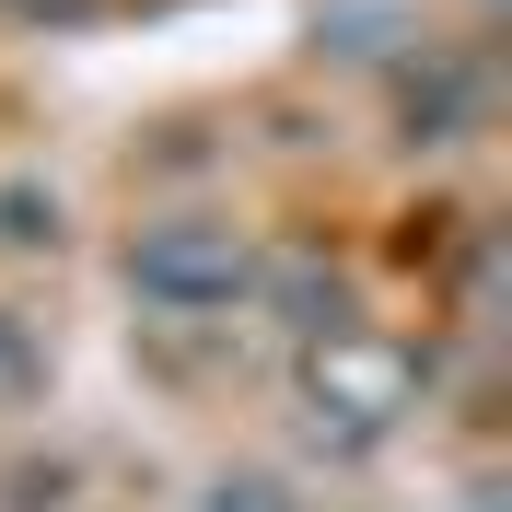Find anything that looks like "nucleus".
<instances>
[{"instance_id":"f257e3e1","label":"nucleus","mask_w":512,"mask_h":512,"mask_svg":"<svg viewBox=\"0 0 512 512\" xmlns=\"http://www.w3.org/2000/svg\"><path fill=\"white\" fill-rule=\"evenodd\" d=\"M256 233L245 222H222V210H175V222H140L128 233V291L152 303V315H233L256 291Z\"/></svg>"},{"instance_id":"f03ea898","label":"nucleus","mask_w":512,"mask_h":512,"mask_svg":"<svg viewBox=\"0 0 512 512\" xmlns=\"http://www.w3.org/2000/svg\"><path fill=\"white\" fill-rule=\"evenodd\" d=\"M419 408V350H396V338H315V361H303V431H315L326 454H373L396 419Z\"/></svg>"},{"instance_id":"7ed1b4c3","label":"nucleus","mask_w":512,"mask_h":512,"mask_svg":"<svg viewBox=\"0 0 512 512\" xmlns=\"http://www.w3.org/2000/svg\"><path fill=\"white\" fill-rule=\"evenodd\" d=\"M478 117H489L478 59H454V47L396 59V140H408V152H454V140H478Z\"/></svg>"},{"instance_id":"20e7f679","label":"nucleus","mask_w":512,"mask_h":512,"mask_svg":"<svg viewBox=\"0 0 512 512\" xmlns=\"http://www.w3.org/2000/svg\"><path fill=\"white\" fill-rule=\"evenodd\" d=\"M245 303H268V315L291 326V338H303V350H315V338H350V268H338V256H315V245H280V256H256V291Z\"/></svg>"},{"instance_id":"39448f33","label":"nucleus","mask_w":512,"mask_h":512,"mask_svg":"<svg viewBox=\"0 0 512 512\" xmlns=\"http://www.w3.org/2000/svg\"><path fill=\"white\" fill-rule=\"evenodd\" d=\"M70 245V210L47 175H0V256H59Z\"/></svg>"},{"instance_id":"423d86ee","label":"nucleus","mask_w":512,"mask_h":512,"mask_svg":"<svg viewBox=\"0 0 512 512\" xmlns=\"http://www.w3.org/2000/svg\"><path fill=\"white\" fill-rule=\"evenodd\" d=\"M47 315H35V303H0V408H24L35 384H47Z\"/></svg>"},{"instance_id":"0eeeda50","label":"nucleus","mask_w":512,"mask_h":512,"mask_svg":"<svg viewBox=\"0 0 512 512\" xmlns=\"http://www.w3.org/2000/svg\"><path fill=\"white\" fill-rule=\"evenodd\" d=\"M338 59H384V35H396V12H373V0H361V12H338Z\"/></svg>"},{"instance_id":"6e6552de","label":"nucleus","mask_w":512,"mask_h":512,"mask_svg":"<svg viewBox=\"0 0 512 512\" xmlns=\"http://www.w3.org/2000/svg\"><path fill=\"white\" fill-rule=\"evenodd\" d=\"M210 512H291L280 478H210Z\"/></svg>"},{"instance_id":"1a4fd4ad","label":"nucleus","mask_w":512,"mask_h":512,"mask_svg":"<svg viewBox=\"0 0 512 512\" xmlns=\"http://www.w3.org/2000/svg\"><path fill=\"white\" fill-rule=\"evenodd\" d=\"M12 12H24V24H82L94 0H12Z\"/></svg>"}]
</instances>
